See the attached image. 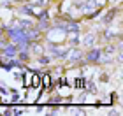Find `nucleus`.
<instances>
[{
  "label": "nucleus",
  "mask_w": 123,
  "mask_h": 116,
  "mask_svg": "<svg viewBox=\"0 0 123 116\" xmlns=\"http://www.w3.org/2000/svg\"><path fill=\"white\" fill-rule=\"evenodd\" d=\"M70 53H72V55L69 56V62H76V60L81 58V53H79V51H70Z\"/></svg>",
  "instance_id": "obj_2"
},
{
  "label": "nucleus",
  "mask_w": 123,
  "mask_h": 116,
  "mask_svg": "<svg viewBox=\"0 0 123 116\" xmlns=\"http://www.w3.org/2000/svg\"><path fill=\"white\" fill-rule=\"evenodd\" d=\"M86 60L88 62H92V63H97L102 60V51H98V49H93V51H90L86 55Z\"/></svg>",
  "instance_id": "obj_1"
}]
</instances>
